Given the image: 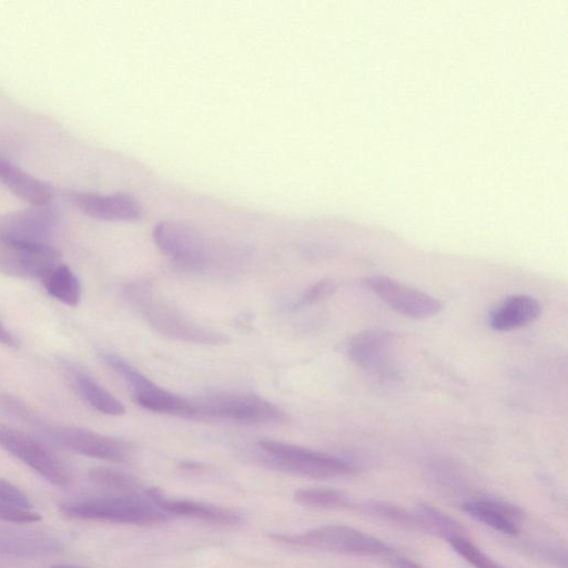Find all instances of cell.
I'll return each mask as SVG.
<instances>
[{
  "label": "cell",
  "instance_id": "cell-1",
  "mask_svg": "<svg viewBox=\"0 0 568 568\" xmlns=\"http://www.w3.org/2000/svg\"><path fill=\"white\" fill-rule=\"evenodd\" d=\"M124 296L149 325L162 335L195 344L223 345L229 343L226 335L187 317L145 284L129 285L124 291Z\"/></svg>",
  "mask_w": 568,
  "mask_h": 568
},
{
  "label": "cell",
  "instance_id": "cell-2",
  "mask_svg": "<svg viewBox=\"0 0 568 568\" xmlns=\"http://www.w3.org/2000/svg\"><path fill=\"white\" fill-rule=\"evenodd\" d=\"M148 488V487H146ZM59 509L71 518L131 525H149L172 518L148 495L109 494L63 501Z\"/></svg>",
  "mask_w": 568,
  "mask_h": 568
},
{
  "label": "cell",
  "instance_id": "cell-3",
  "mask_svg": "<svg viewBox=\"0 0 568 568\" xmlns=\"http://www.w3.org/2000/svg\"><path fill=\"white\" fill-rule=\"evenodd\" d=\"M19 422L47 442L63 449L112 463H125L132 448L124 440L77 426L54 425L30 406L19 415Z\"/></svg>",
  "mask_w": 568,
  "mask_h": 568
},
{
  "label": "cell",
  "instance_id": "cell-4",
  "mask_svg": "<svg viewBox=\"0 0 568 568\" xmlns=\"http://www.w3.org/2000/svg\"><path fill=\"white\" fill-rule=\"evenodd\" d=\"M257 446L264 464L291 474L327 479L357 471L356 466L344 459L298 445L261 440Z\"/></svg>",
  "mask_w": 568,
  "mask_h": 568
},
{
  "label": "cell",
  "instance_id": "cell-5",
  "mask_svg": "<svg viewBox=\"0 0 568 568\" xmlns=\"http://www.w3.org/2000/svg\"><path fill=\"white\" fill-rule=\"evenodd\" d=\"M271 537L293 546L335 554L377 556L390 551L381 539L345 525H325L303 534H273Z\"/></svg>",
  "mask_w": 568,
  "mask_h": 568
},
{
  "label": "cell",
  "instance_id": "cell-6",
  "mask_svg": "<svg viewBox=\"0 0 568 568\" xmlns=\"http://www.w3.org/2000/svg\"><path fill=\"white\" fill-rule=\"evenodd\" d=\"M194 416L241 423H281L287 418L277 405L253 394L221 393L192 399Z\"/></svg>",
  "mask_w": 568,
  "mask_h": 568
},
{
  "label": "cell",
  "instance_id": "cell-7",
  "mask_svg": "<svg viewBox=\"0 0 568 568\" xmlns=\"http://www.w3.org/2000/svg\"><path fill=\"white\" fill-rule=\"evenodd\" d=\"M100 356L108 366L122 376L130 387L134 402L141 407L183 417L194 416L192 399L181 397L158 386L123 357L114 353L103 352Z\"/></svg>",
  "mask_w": 568,
  "mask_h": 568
},
{
  "label": "cell",
  "instance_id": "cell-8",
  "mask_svg": "<svg viewBox=\"0 0 568 568\" xmlns=\"http://www.w3.org/2000/svg\"><path fill=\"white\" fill-rule=\"evenodd\" d=\"M0 447L52 485L64 487L71 483L64 462L34 437L0 424Z\"/></svg>",
  "mask_w": 568,
  "mask_h": 568
},
{
  "label": "cell",
  "instance_id": "cell-9",
  "mask_svg": "<svg viewBox=\"0 0 568 568\" xmlns=\"http://www.w3.org/2000/svg\"><path fill=\"white\" fill-rule=\"evenodd\" d=\"M152 235L160 251L179 267L200 271L206 266L207 244L193 226L179 221H162L154 226Z\"/></svg>",
  "mask_w": 568,
  "mask_h": 568
},
{
  "label": "cell",
  "instance_id": "cell-10",
  "mask_svg": "<svg viewBox=\"0 0 568 568\" xmlns=\"http://www.w3.org/2000/svg\"><path fill=\"white\" fill-rule=\"evenodd\" d=\"M58 222V212L49 204L32 205L0 214V237L19 244H49Z\"/></svg>",
  "mask_w": 568,
  "mask_h": 568
},
{
  "label": "cell",
  "instance_id": "cell-11",
  "mask_svg": "<svg viewBox=\"0 0 568 568\" xmlns=\"http://www.w3.org/2000/svg\"><path fill=\"white\" fill-rule=\"evenodd\" d=\"M366 286L389 308L414 320L437 315L442 303L434 296L384 275L365 278Z\"/></svg>",
  "mask_w": 568,
  "mask_h": 568
},
{
  "label": "cell",
  "instance_id": "cell-12",
  "mask_svg": "<svg viewBox=\"0 0 568 568\" xmlns=\"http://www.w3.org/2000/svg\"><path fill=\"white\" fill-rule=\"evenodd\" d=\"M61 262V253L50 244H19L0 237V273L23 280H41Z\"/></svg>",
  "mask_w": 568,
  "mask_h": 568
},
{
  "label": "cell",
  "instance_id": "cell-13",
  "mask_svg": "<svg viewBox=\"0 0 568 568\" xmlns=\"http://www.w3.org/2000/svg\"><path fill=\"white\" fill-rule=\"evenodd\" d=\"M68 200L83 214L104 221H135L143 215L141 203L131 194H98L70 191Z\"/></svg>",
  "mask_w": 568,
  "mask_h": 568
},
{
  "label": "cell",
  "instance_id": "cell-14",
  "mask_svg": "<svg viewBox=\"0 0 568 568\" xmlns=\"http://www.w3.org/2000/svg\"><path fill=\"white\" fill-rule=\"evenodd\" d=\"M146 495L171 517H189L219 525H236L242 520L241 514L233 509L193 499L168 497L158 488H146Z\"/></svg>",
  "mask_w": 568,
  "mask_h": 568
},
{
  "label": "cell",
  "instance_id": "cell-15",
  "mask_svg": "<svg viewBox=\"0 0 568 568\" xmlns=\"http://www.w3.org/2000/svg\"><path fill=\"white\" fill-rule=\"evenodd\" d=\"M463 511L475 520L505 534L517 535L525 518L521 508L507 501L493 498H477L462 505Z\"/></svg>",
  "mask_w": 568,
  "mask_h": 568
},
{
  "label": "cell",
  "instance_id": "cell-16",
  "mask_svg": "<svg viewBox=\"0 0 568 568\" xmlns=\"http://www.w3.org/2000/svg\"><path fill=\"white\" fill-rule=\"evenodd\" d=\"M541 314L538 300L526 294L507 296L488 314V325L497 332H509L534 323Z\"/></svg>",
  "mask_w": 568,
  "mask_h": 568
},
{
  "label": "cell",
  "instance_id": "cell-17",
  "mask_svg": "<svg viewBox=\"0 0 568 568\" xmlns=\"http://www.w3.org/2000/svg\"><path fill=\"white\" fill-rule=\"evenodd\" d=\"M0 182L17 197L32 205L48 204L52 196V189L48 183L2 158H0Z\"/></svg>",
  "mask_w": 568,
  "mask_h": 568
},
{
  "label": "cell",
  "instance_id": "cell-18",
  "mask_svg": "<svg viewBox=\"0 0 568 568\" xmlns=\"http://www.w3.org/2000/svg\"><path fill=\"white\" fill-rule=\"evenodd\" d=\"M392 341L393 335L383 329L359 332L348 343V356L361 368H378L385 361Z\"/></svg>",
  "mask_w": 568,
  "mask_h": 568
},
{
  "label": "cell",
  "instance_id": "cell-19",
  "mask_svg": "<svg viewBox=\"0 0 568 568\" xmlns=\"http://www.w3.org/2000/svg\"><path fill=\"white\" fill-rule=\"evenodd\" d=\"M68 375L82 398L95 410L111 416L125 414L124 405L87 373L68 365Z\"/></svg>",
  "mask_w": 568,
  "mask_h": 568
},
{
  "label": "cell",
  "instance_id": "cell-20",
  "mask_svg": "<svg viewBox=\"0 0 568 568\" xmlns=\"http://www.w3.org/2000/svg\"><path fill=\"white\" fill-rule=\"evenodd\" d=\"M412 513L417 528L445 539L447 542L457 537L468 536L466 528L460 523L434 506L422 504Z\"/></svg>",
  "mask_w": 568,
  "mask_h": 568
},
{
  "label": "cell",
  "instance_id": "cell-21",
  "mask_svg": "<svg viewBox=\"0 0 568 568\" xmlns=\"http://www.w3.org/2000/svg\"><path fill=\"white\" fill-rule=\"evenodd\" d=\"M50 296L59 302L75 306L81 298V284L73 271L60 263L48 271L40 280Z\"/></svg>",
  "mask_w": 568,
  "mask_h": 568
},
{
  "label": "cell",
  "instance_id": "cell-22",
  "mask_svg": "<svg viewBox=\"0 0 568 568\" xmlns=\"http://www.w3.org/2000/svg\"><path fill=\"white\" fill-rule=\"evenodd\" d=\"M88 475L91 481L111 494L140 495L146 490L139 478L120 469L95 467Z\"/></svg>",
  "mask_w": 568,
  "mask_h": 568
},
{
  "label": "cell",
  "instance_id": "cell-23",
  "mask_svg": "<svg viewBox=\"0 0 568 568\" xmlns=\"http://www.w3.org/2000/svg\"><path fill=\"white\" fill-rule=\"evenodd\" d=\"M294 500L304 506L325 509L355 508L351 497L345 493L325 487L301 488L294 493Z\"/></svg>",
  "mask_w": 568,
  "mask_h": 568
},
{
  "label": "cell",
  "instance_id": "cell-24",
  "mask_svg": "<svg viewBox=\"0 0 568 568\" xmlns=\"http://www.w3.org/2000/svg\"><path fill=\"white\" fill-rule=\"evenodd\" d=\"M361 511L402 526L416 527L413 513L381 500H367L355 505Z\"/></svg>",
  "mask_w": 568,
  "mask_h": 568
},
{
  "label": "cell",
  "instance_id": "cell-25",
  "mask_svg": "<svg viewBox=\"0 0 568 568\" xmlns=\"http://www.w3.org/2000/svg\"><path fill=\"white\" fill-rule=\"evenodd\" d=\"M448 544L475 568H505L480 550L468 536L457 537Z\"/></svg>",
  "mask_w": 568,
  "mask_h": 568
},
{
  "label": "cell",
  "instance_id": "cell-26",
  "mask_svg": "<svg viewBox=\"0 0 568 568\" xmlns=\"http://www.w3.org/2000/svg\"><path fill=\"white\" fill-rule=\"evenodd\" d=\"M0 520L14 524H30L41 520V516L33 509L0 503Z\"/></svg>",
  "mask_w": 568,
  "mask_h": 568
},
{
  "label": "cell",
  "instance_id": "cell-27",
  "mask_svg": "<svg viewBox=\"0 0 568 568\" xmlns=\"http://www.w3.org/2000/svg\"><path fill=\"white\" fill-rule=\"evenodd\" d=\"M0 503L33 509L30 498L16 485L0 477Z\"/></svg>",
  "mask_w": 568,
  "mask_h": 568
},
{
  "label": "cell",
  "instance_id": "cell-28",
  "mask_svg": "<svg viewBox=\"0 0 568 568\" xmlns=\"http://www.w3.org/2000/svg\"><path fill=\"white\" fill-rule=\"evenodd\" d=\"M335 290V285L332 281H321L316 284L312 285L305 293L302 295L298 304L300 305H310L316 303L327 296H329Z\"/></svg>",
  "mask_w": 568,
  "mask_h": 568
},
{
  "label": "cell",
  "instance_id": "cell-29",
  "mask_svg": "<svg viewBox=\"0 0 568 568\" xmlns=\"http://www.w3.org/2000/svg\"><path fill=\"white\" fill-rule=\"evenodd\" d=\"M0 344L11 347V348L19 347V339L10 331H8L1 322H0Z\"/></svg>",
  "mask_w": 568,
  "mask_h": 568
},
{
  "label": "cell",
  "instance_id": "cell-30",
  "mask_svg": "<svg viewBox=\"0 0 568 568\" xmlns=\"http://www.w3.org/2000/svg\"><path fill=\"white\" fill-rule=\"evenodd\" d=\"M389 568H423L413 560L404 557H392L388 560Z\"/></svg>",
  "mask_w": 568,
  "mask_h": 568
},
{
  "label": "cell",
  "instance_id": "cell-31",
  "mask_svg": "<svg viewBox=\"0 0 568 568\" xmlns=\"http://www.w3.org/2000/svg\"><path fill=\"white\" fill-rule=\"evenodd\" d=\"M54 568H82V567L61 565V566H55Z\"/></svg>",
  "mask_w": 568,
  "mask_h": 568
}]
</instances>
